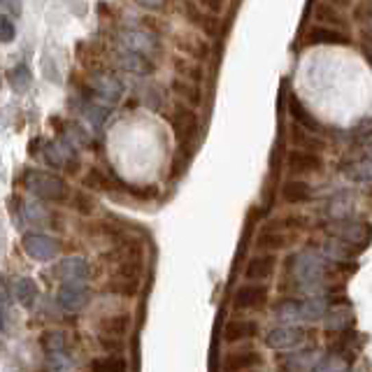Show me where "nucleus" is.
Segmentation results:
<instances>
[{
    "mask_svg": "<svg viewBox=\"0 0 372 372\" xmlns=\"http://www.w3.org/2000/svg\"><path fill=\"white\" fill-rule=\"evenodd\" d=\"M123 96V84L119 82V77H114L112 73L98 70L88 77V86L84 91V100L93 105H100L105 110H112Z\"/></svg>",
    "mask_w": 372,
    "mask_h": 372,
    "instance_id": "f257e3e1",
    "label": "nucleus"
},
{
    "mask_svg": "<svg viewBox=\"0 0 372 372\" xmlns=\"http://www.w3.org/2000/svg\"><path fill=\"white\" fill-rule=\"evenodd\" d=\"M326 233L330 240H338L342 245L351 247V249L361 251L370 245L372 240V223L361 221V219H338L330 221L326 226Z\"/></svg>",
    "mask_w": 372,
    "mask_h": 372,
    "instance_id": "f03ea898",
    "label": "nucleus"
},
{
    "mask_svg": "<svg viewBox=\"0 0 372 372\" xmlns=\"http://www.w3.org/2000/svg\"><path fill=\"white\" fill-rule=\"evenodd\" d=\"M23 186L33 193L35 198L42 200H66L68 198V184L54 173H42V170H31L23 177Z\"/></svg>",
    "mask_w": 372,
    "mask_h": 372,
    "instance_id": "7ed1b4c3",
    "label": "nucleus"
},
{
    "mask_svg": "<svg viewBox=\"0 0 372 372\" xmlns=\"http://www.w3.org/2000/svg\"><path fill=\"white\" fill-rule=\"evenodd\" d=\"M21 247H23V251L28 253V258H33V261H38V263L54 261L58 256V249H61L58 240H54L47 233H35V230L23 235Z\"/></svg>",
    "mask_w": 372,
    "mask_h": 372,
    "instance_id": "20e7f679",
    "label": "nucleus"
},
{
    "mask_svg": "<svg viewBox=\"0 0 372 372\" xmlns=\"http://www.w3.org/2000/svg\"><path fill=\"white\" fill-rule=\"evenodd\" d=\"M307 342V330L300 328L298 323H282V326H275L265 335V345L270 349H300Z\"/></svg>",
    "mask_w": 372,
    "mask_h": 372,
    "instance_id": "39448f33",
    "label": "nucleus"
},
{
    "mask_svg": "<svg viewBox=\"0 0 372 372\" xmlns=\"http://www.w3.org/2000/svg\"><path fill=\"white\" fill-rule=\"evenodd\" d=\"M173 126H175V135H177V142H179V147L196 145V140L200 135V119L191 108L179 105V108L175 110Z\"/></svg>",
    "mask_w": 372,
    "mask_h": 372,
    "instance_id": "423d86ee",
    "label": "nucleus"
},
{
    "mask_svg": "<svg viewBox=\"0 0 372 372\" xmlns=\"http://www.w3.org/2000/svg\"><path fill=\"white\" fill-rule=\"evenodd\" d=\"M91 275V265L82 256H66L54 265V277L61 284H84Z\"/></svg>",
    "mask_w": 372,
    "mask_h": 372,
    "instance_id": "0eeeda50",
    "label": "nucleus"
},
{
    "mask_svg": "<svg viewBox=\"0 0 372 372\" xmlns=\"http://www.w3.org/2000/svg\"><path fill=\"white\" fill-rule=\"evenodd\" d=\"M140 268L142 265H119V270L108 280V291L133 298L140 288Z\"/></svg>",
    "mask_w": 372,
    "mask_h": 372,
    "instance_id": "6e6552de",
    "label": "nucleus"
},
{
    "mask_svg": "<svg viewBox=\"0 0 372 372\" xmlns=\"http://www.w3.org/2000/svg\"><path fill=\"white\" fill-rule=\"evenodd\" d=\"M286 168L293 177H305V175H319L323 170V158L317 151L307 149H293L286 156Z\"/></svg>",
    "mask_w": 372,
    "mask_h": 372,
    "instance_id": "1a4fd4ad",
    "label": "nucleus"
},
{
    "mask_svg": "<svg viewBox=\"0 0 372 372\" xmlns=\"http://www.w3.org/2000/svg\"><path fill=\"white\" fill-rule=\"evenodd\" d=\"M263 365V354L251 347H240V349H230L223 356V372H247L258 370Z\"/></svg>",
    "mask_w": 372,
    "mask_h": 372,
    "instance_id": "9d476101",
    "label": "nucleus"
},
{
    "mask_svg": "<svg viewBox=\"0 0 372 372\" xmlns=\"http://www.w3.org/2000/svg\"><path fill=\"white\" fill-rule=\"evenodd\" d=\"M268 303V286L263 284H247L240 286L233 296V310L238 312H253V310H261Z\"/></svg>",
    "mask_w": 372,
    "mask_h": 372,
    "instance_id": "9b49d317",
    "label": "nucleus"
},
{
    "mask_svg": "<svg viewBox=\"0 0 372 372\" xmlns=\"http://www.w3.org/2000/svg\"><path fill=\"white\" fill-rule=\"evenodd\" d=\"M91 300V291L86 284H61L56 291V303L66 312H79L84 310Z\"/></svg>",
    "mask_w": 372,
    "mask_h": 372,
    "instance_id": "f8f14e48",
    "label": "nucleus"
},
{
    "mask_svg": "<svg viewBox=\"0 0 372 372\" xmlns=\"http://www.w3.org/2000/svg\"><path fill=\"white\" fill-rule=\"evenodd\" d=\"M119 47L121 49L135 51V54L149 56V58H153V54L158 51L156 38L147 31H121L119 33Z\"/></svg>",
    "mask_w": 372,
    "mask_h": 372,
    "instance_id": "ddd939ff",
    "label": "nucleus"
},
{
    "mask_svg": "<svg viewBox=\"0 0 372 372\" xmlns=\"http://www.w3.org/2000/svg\"><path fill=\"white\" fill-rule=\"evenodd\" d=\"M184 16L188 23H193L196 28H200L205 35H210V38H214L216 33H219V21H216V16L212 14V12L203 10L196 0H186L184 3Z\"/></svg>",
    "mask_w": 372,
    "mask_h": 372,
    "instance_id": "4468645a",
    "label": "nucleus"
},
{
    "mask_svg": "<svg viewBox=\"0 0 372 372\" xmlns=\"http://www.w3.org/2000/svg\"><path fill=\"white\" fill-rule=\"evenodd\" d=\"M319 361V354L314 349H296V354L277 358V370L280 372H307L314 370Z\"/></svg>",
    "mask_w": 372,
    "mask_h": 372,
    "instance_id": "2eb2a0df",
    "label": "nucleus"
},
{
    "mask_svg": "<svg viewBox=\"0 0 372 372\" xmlns=\"http://www.w3.org/2000/svg\"><path fill=\"white\" fill-rule=\"evenodd\" d=\"M116 66L131 75H138V77H147L153 73V61L149 56L135 54V51L121 49V47H119V51H116Z\"/></svg>",
    "mask_w": 372,
    "mask_h": 372,
    "instance_id": "dca6fc26",
    "label": "nucleus"
},
{
    "mask_svg": "<svg viewBox=\"0 0 372 372\" xmlns=\"http://www.w3.org/2000/svg\"><path fill=\"white\" fill-rule=\"evenodd\" d=\"M277 270V258L273 253H256V256L249 258L245 268V277L251 282H265L268 277H273Z\"/></svg>",
    "mask_w": 372,
    "mask_h": 372,
    "instance_id": "f3484780",
    "label": "nucleus"
},
{
    "mask_svg": "<svg viewBox=\"0 0 372 372\" xmlns=\"http://www.w3.org/2000/svg\"><path fill=\"white\" fill-rule=\"evenodd\" d=\"M258 333V323L247 321V319H233L223 326V340L230 345H238V342L251 340Z\"/></svg>",
    "mask_w": 372,
    "mask_h": 372,
    "instance_id": "a211bd4d",
    "label": "nucleus"
},
{
    "mask_svg": "<svg viewBox=\"0 0 372 372\" xmlns=\"http://www.w3.org/2000/svg\"><path fill=\"white\" fill-rule=\"evenodd\" d=\"M131 328V317L128 314H112V317H105L100 321V333L98 338H108V340H123V335L128 333Z\"/></svg>",
    "mask_w": 372,
    "mask_h": 372,
    "instance_id": "6ab92c4d",
    "label": "nucleus"
},
{
    "mask_svg": "<svg viewBox=\"0 0 372 372\" xmlns=\"http://www.w3.org/2000/svg\"><path fill=\"white\" fill-rule=\"evenodd\" d=\"M173 93L177 98L184 100L186 105H191V108H198V105L203 103V91H200L198 82H191V79H186V77H179V75L175 77Z\"/></svg>",
    "mask_w": 372,
    "mask_h": 372,
    "instance_id": "aec40b11",
    "label": "nucleus"
},
{
    "mask_svg": "<svg viewBox=\"0 0 372 372\" xmlns=\"http://www.w3.org/2000/svg\"><path fill=\"white\" fill-rule=\"evenodd\" d=\"M305 42L307 45H338V47H345V45H349V38H347L345 33L335 31V28L314 26V28H310Z\"/></svg>",
    "mask_w": 372,
    "mask_h": 372,
    "instance_id": "412c9836",
    "label": "nucleus"
},
{
    "mask_svg": "<svg viewBox=\"0 0 372 372\" xmlns=\"http://www.w3.org/2000/svg\"><path fill=\"white\" fill-rule=\"evenodd\" d=\"M323 323H326L328 330H347V328H351L354 312H351V307L347 305V300H340L338 305H333V310H330L328 314H326Z\"/></svg>",
    "mask_w": 372,
    "mask_h": 372,
    "instance_id": "4be33fe9",
    "label": "nucleus"
},
{
    "mask_svg": "<svg viewBox=\"0 0 372 372\" xmlns=\"http://www.w3.org/2000/svg\"><path fill=\"white\" fill-rule=\"evenodd\" d=\"M312 372H351V361L342 351H328L321 354Z\"/></svg>",
    "mask_w": 372,
    "mask_h": 372,
    "instance_id": "5701e85b",
    "label": "nucleus"
},
{
    "mask_svg": "<svg viewBox=\"0 0 372 372\" xmlns=\"http://www.w3.org/2000/svg\"><path fill=\"white\" fill-rule=\"evenodd\" d=\"M291 140H293V145H296L298 149L317 151V153L323 151V147H326V142H323L319 135H314V131L298 126V123H293V126H291Z\"/></svg>",
    "mask_w": 372,
    "mask_h": 372,
    "instance_id": "b1692460",
    "label": "nucleus"
},
{
    "mask_svg": "<svg viewBox=\"0 0 372 372\" xmlns=\"http://www.w3.org/2000/svg\"><path fill=\"white\" fill-rule=\"evenodd\" d=\"M12 291H14L16 303L23 307H33L40 293L38 284H35V280H31V277H16V280L12 282Z\"/></svg>",
    "mask_w": 372,
    "mask_h": 372,
    "instance_id": "393cba45",
    "label": "nucleus"
},
{
    "mask_svg": "<svg viewBox=\"0 0 372 372\" xmlns=\"http://www.w3.org/2000/svg\"><path fill=\"white\" fill-rule=\"evenodd\" d=\"M282 198L291 205H300V203H310L312 200V186L303 179H288L284 186H282Z\"/></svg>",
    "mask_w": 372,
    "mask_h": 372,
    "instance_id": "a878e982",
    "label": "nucleus"
},
{
    "mask_svg": "<svg viewBox=\"0 0 372 372\" xmlns=\"http://www.w3.org/2000/svg\"><path fill=\"white\" fill-rule=\"evenodd\" d=\"M275 317L284 323H298L303 321V300L286 298L275 305Z\"/></svg>",
    "mask_w": 372,
    "mask_h": 372,
    "instance_id": "bb28decb",
    "label": "nucleus"
},
{
    "mask_svg": "<svg viewBox=\"0 0 372 372\" xmlns=\"http://www.w3.org/2000/svg\"><path fill=\"white\" fill-rule=\"evenodd\" d=\"M288 112H291L293 121H296L298 126L310 128V131H314V133H321V123H319V121L314 119V116H312L310 112L305 110V105L300 103V100H298L296 96L288 98Z\"/></svg>",
    "mask_w": 372,
    "mask_h": 372,
    "instance_id": "cd10ccee",
    "label": "nucleus"
},
{
    "mask_svg": "<svg viewBox=\"0 0 372 372\" xmlns=\"http://www.w3.org/2000/svg\"><path fill=\"white\" fill-rule=\"evenodd\" d=\"M40 347H42L49 356H63L68 349V338L61 330H47L42 338H40Z\"/></svg>",
    "mask_w": 372,
    "mask_h": 372,
    "instance_id": "c85d7f7f",
    "label": "nucleus"
},
{
    "mask_svg": "<svg viewBox=\"0 0 372 372\" xmlns=\"http://www.w3.org/2000/svg\"><path fill=\"white\" fill-rule=\"evenodd\" d=\"M84 184L91 188V191H114V188H119V182H116L114 177L103 173V170H98V168L88 170Z\"/></svg>",
    "mask_w": 372,
    "mask_h": 372,
    "instance_id": "c756f323",
    "label": "nucleus"
},
{
    "mask_svg": "<svg viewBox=\"0 0 372 372\" xmlns=\"http://www.w3.org/2000/svg\"><path fill=\"white\" fill-rule=\"evenodd\" d=\"M347 177L354 182H372V153H365L363 158L347 165Z\"/></svg>",
    "mask_w": 372,
    "mask_h": 372,
    "instance_id": "7c9ffc66",
    "label": "nucleus"
},
{
    "mask_svg": "<svg viewBox=\"0 0 372 372\" xmlns=\"http://www.w3.org/2000/svg\"><path fill=\"white\" fill-rule=\"evenodd\" d=\"M91 372H128V365L121 356L108 354V356H100L91 361Z\"/></svg>",
    "mask_w": 372,
    "mask_h": 372,
    "instance_id": "2f4dec72",
    "label": "nucleus"
},
{
    "mask_svg": "<svg viewBox=\"0 0 372 372\" xmlns=\"http://www.w3.org/2000/svg\"><path fill=\"white\" fill-rule=\"evenodd\" d=\"M177 47L179 49H184L186 54H191L193 58H208L210 49H208V42H203L200 38H188V35H184V38H179V42H177Z\"/></svg>",
    "mask_w": 372,
    "mask_h": 372,
    "instance_id": "473e14b6",
    "label": "nucleus"
},
{
    "mask_svg": "<svg viewBox=\"0 0 372 372\" xmlns=\"http://www.w3.org/2000/svg\"><path fill=\"white\" fill-rule=\"evenodd\" d=\"M351 205H354V200L349 196H338V198H333L330 200V205H328V214H330V219L333 221H338V219H349V210H351Z\"/></svg>",
    "mask_w": 372,
    "mask_h": 372,
    "instance_id": "72a5a7b5",
    "label": "nucleus"
},
{
    "mask_svg": "<svg viewBox=\"0 0 372 372\" xmlns=\"http://www.w3.org/2000/svg\"><path fill=\"white\" fill-rule=\"evenodd\" d=\"M314 16H317V21L333 23V26H342V23H345L342 14H340L338 10H335V5H330V3H321V5H319L317 12H314Z\"/></svg>",
    "mask_w": 372,
    "mask_h": 372,
    "instance_id": "f704fd0d",
    "label": "nucleus"
},
{
    "mask_svg": "<svg viewBox=\"0 0 372 372\" xmlns=\"http://www.w3.org/2000/svg\"><path fill=\"white\" fill-rule=\"evenodd\" d=\"M175 68H177V75H179V77L184 75L186 79H191V82H200V79H203V70H200L198 66H193V63L184 61V58H177Z\"/></svg>",
    "mask_w": 372,
    "mask_h": 372,
    "instance_id": "c9c22d12",
    "label": "nucleus"
},
{
    "mask_svg": "<svg viewBox=\"0 0 372 372\" xmlns=\"http://www.w3.org/2000/svg\"><path fill=\"white\" fill-rule=\"evenodd\" d=\"M12 86H14L16 91H26V88L31 86V73H28L26 66H16L12 70Z\"/></svg>",
    "mask_w": 372,
    "mask_h": 372,
    "instance_id": "e433bc0d",
    "label": "nucleus"
},
{
    "mask_svg": "<svg viewBox=\"0 0 372 372\" xmlns=\"http://www.w3.org/2000/svg\"><path fill=\"white\" fill-rule=\"evenodd\" d=\"M14 23H12V19L8 14H3L0 16V40H3V45H10L12 40H14Z\"/></svg>",
    "mask_w": 372,
    "mask_h": 372,
    "instance_id": "4c0bfd02",
    "label": "nucleus"
},
{
    "mask_svg": "<svg viewBox=\"0 0 372 372\" xmlns=\"http://www.w3.org/2000/svg\"><path fill=\"white\" fill-rule=\"evenodd\" d=\"M196 3L203 10L212 12V14H219V12H223V8H226V0H196Z\"/></svg>",
    "mask_w": 372,
    "mask_h": 372,
    "instance_id": "58836bf2",
    "label": "nucleus"
},
{
    "mask_svg": "<svg viewBox=\"0 0 372 372\" xmlns=\"http://www.w3.org/2000/svg\"><path fill=\"white\" fill-rule=\"evenodd\" d=\"M3 10L5 14H12V16H19L23 8H21V0H3Z\"/></svg>",
    "mask_w": 372,
    "mask_h": 372,
    "instance_id": "ea45409f",
    "label": "nucleus"
},
{
    "mask_svg": "<svg viewBox=\"0 0 372 372\" xmlns=\"http://www.w3.org/2000/svg\"><path fill=\"white\" fill-rule=\"evenodd\" d=\"M75 205L79 208V212H84V214H88V212L93 210V203L86 196H82V193H77L75 196Z\"/></svg>",
    "mask_w": 372,
    "mask_h": 372,
    "instance_id": "a19ab883",
    "label": "nucleus"
},
{
    "mask_svg": "<svg viewBox=\"0 0 372 372\" xmlns=\"http://www.w3.org/2000/svg\"><path fill=\"white\" fill-rule=\"evenodd\" d=\"M140 8H147V10H161L165 5V0H135Z\"/></svg>",
    "mask_w": 372,
    "mask_h": 372,
    "instance_id": "79ce46f5",
    "label": "nucleus"
},
{
    "mask_svg": "<svg viewBox=\"0 0 372 372\" xmlns=\"http://www.w3.org/2000/svg\"><path fill=\"white\" fill-rule=\"evenodd\" d=\"M330 5H335V8H349L351 0H328Z\"/></svg>",
    "mask_w": 372,
    "mask_h": 372,
    "instance_id": "37998d69",
    "label": "nucleus"
},
{
    "mask_svg": "<svg viewBox=\"0 0 372 372\" xmlns=\"http://www.w3.org/2000/svg\"><path fill=\"white\" fill-rule=\"evenodd\" d=\"M368 56H370V58H372V49H370V51H368Z\"/></svg>",
    "mask_w": 372,
    "mask_h": 372,
    "instance_id": "c03bdc74",
    "label": "nucleus"
},
{
    "mask_svg": "<svg viewBox=\"0 0 372 372\" xmlns=\"http://www.w3.org/2000/svg\"><path fill=\"white\" fill-rule=\"evenodd\" d=\"M247 372H258V370H247Z\"/></svg>",
    "mask_w": 372,
    "mask_h": 372,
    "instance_id": "a18cd8bd",
    "label": "nucleus"
},
{
    "mask_svg": "<svg viewBox=\"0 0 372 372\" xmlns=\"http://www.w3.org/2000/svg\"><path fill=\"white\" fill-rule=\"evenodd\" d=\"M370 61H372V58H370Z\"/></svg>",
    "mask_w": 372,
    "mask_h": 372,
    "instance_id": "49530a36",
    "label": "nucleus"
}]
</instances>
